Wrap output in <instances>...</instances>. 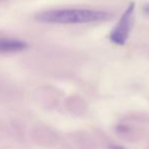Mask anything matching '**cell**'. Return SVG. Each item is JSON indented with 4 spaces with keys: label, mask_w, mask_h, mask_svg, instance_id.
<instances>
[{
    "label": "cell",
    "mask_w": 149,
    "mask_h": 149,
    "mask_svg": "<svg viewBox=\"0 0 149 149\" xmlns=\"http://www.w3.org/2000/svg\"><path fill=\"white\" fill-rule=\"evenodd\" d=\"M110 14L102 10L91 9H54L43 11L37 15V19L48 24H89L106 20Z\"/></svg>",
    "instance_id": "6da1fadb"
},
{
    "label": "cell",
    "mask_w": 149,
    "mask_h": 149,
    "mask_svg": "<svg viewBox=\"0 0 149 149\" xmlns=\"http://www.w3.org/2000/svg\"><path fill=\"white\" fill-rule=\"evenodd\" d=\"M135 9V2H131L120 18L118 24L110 33V40L117 45H124L129 38L133 20V13Z\"/></svg>",
    "instance_id": "7a4b0ae2"
},
{
    "label": "cell",
    "mask_w": 149,
    "mask_h": 149,
    "mask_svg": "<svg viewBox=\"0 0 149 149\" xmlns=\"http://www.w3.org/2000/svg\"><path fill=\"white\" fill-rule=\"evenodd\" d=\"M26 42L14 39H0V53H13L26 49Z\"/></svg>",
    "instance_id": "3957f363"
}]
</instances>
